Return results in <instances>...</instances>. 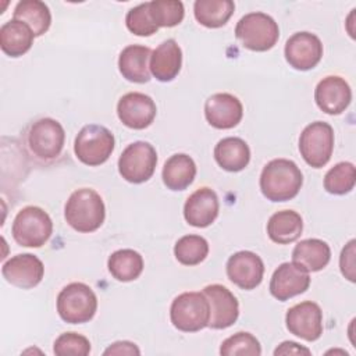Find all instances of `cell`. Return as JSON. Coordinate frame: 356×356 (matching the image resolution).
I'll return each mask as SVG.
<instances>
[{
    "label": "cell",
    "mask_w": 356,
    "mask_h": 356,
    "mask_svg": "<svg viewBox=\"0 0 356 356\" xmlns=\"http://www.w3.org/2000/svg\"><path fill=\"white\" fill-rule=\"evenodd\" d=\"M64 142L65 132L63 125L49 117L32 121L22 134L26 154L40 165L54 163L63 153Z\"/></svg>",
    "instance_id": "1"
},
{
    "label": "cell",
    "mask_w": 356,
    "mask_h": 356,
    "mask_svg": "<svg viewBox=\"0 0 356 356\" xmlns=\"http://www.w3.org/2000/svg\"><path fill=\"white\" fill-rule=\"evenodd\" d=\"M303 184L299 167L286 159L268 161L260 175L261 193L271 202H286L293 199Z\"/></svg>",
    "instance_id": "2"
},
{
    "label": "cell",
    "mask_w": 356,
    "mask_h": 356,
    "mask_svg": "<svg viewBox=\"0 0 356 356\" xmlns=\"http://www.w3.org/2000/svg\"><path fill=\"white\" fill-rule=\"evenodd\" d=\"M64 217L70 227L78 232H93L106 218L102 196L90 188H81L71 193L64 207Z\"/></svg>",
    "instance_id": "3"
},
{
    "label": "cell",
    "mask_w": 356,
    "mask_h": 356,
    "mask_svg": "<svg viewBox=\"0 0 356 356\" xmlns=\"http://www.w3.org/2000/svg\"><path fill=\"white\" fill-rule=\"evenodd\" d=\"M235 36L245 49L267 51L275 46L280 38V28L273 17L256 11L243 15L238 21Z\"/></svg>",
    "instance_id": "4"
},
{
    "label": "cell",
    "mask_w": 356,
    "mask_h": 356,
    "mask_svg": "<svg viewBox=\"0 0 356 356\" xmlns=\"http://www.w3.org/2000/svg\"><path fill=\"white\" fill-rule=\"evenodd\" d=\"M97 310V298L93 289L83 282H71L57 296V312L68 324H83L93 318Z\"/></svg>",
    "instance_id": "5"
},
{
    "label": "cell",
    "mask_w": 356,
    "mask_h": 356,
    "mask_svg": "<svg viewBox=\"0 0 356 356\" xmlns=\"http://www.w3.org/2000/svg\"><path fill=\"white\" fill-rule=\"evenodd\" d=\"M11 232L18 245L25 248H40L51 236L53 221L43 209L38 206H26L17 213Z\"/></svg>",
    "instance_id": "6"
},
{
    "label": "cell",
    "mask_w": 356,
    "mask_h": 356,
    "mask_svg": "<svg viewBox=\"0 0 356 356\" xmlns=\"http://www.w3.org/2000/svg\"><path fill=\"white\" fill-rule=\"evenodd\" d=\"M172 325L184 332H196L209 325L210 309L203 292H184L170 307Z\"/></svg>",
    "instance_id": "7"
},
{
    "label": "cell",
    "mask_w": 356,
    "mask_h": 356,
    "mask_svg": "<svg viewBox=\"0 0 356 356\" xmlns=\"http://www.w3.org/2000/svg\"><path fill=\"white\" fill-rule=\"evenodd\" d=\"M114 135L103 125H85L76 135L74 152L76 159L86 165H100L108 160L114 150Z\"/></svg>",
    "instance_id": "8"
},
{
    "label": "cell",
    "mask_w": 356,
    "mask_h": 356,
    "mask_svg": "<svg viewBox=\"0 0 356 356\" xmlns=\"http://www.w3.org/2000/svg\"><path fill=\"white\" fill-rule=\"evenodd\" d=\"M334 150V129L330 124L314 121L300 134L299 152L303 160L313 168L324 167Z\"/></svg>",
    "instance_id": "9"
},
{
    "label": "cell",
    "mask_w": 356,
    "mask_h": 356,
    "mask_svg": "<svg viewBox=\"0 0 356 356\" xmlns=\"http://www.w3.org/2000/svg\"><path fill=\"white\" fill-rule=\"evenodd\" d=\"M157 164L156 149L143 140L128 145L118 159L120 175L131 184H142L152 178Z\"/></svg>",
    "instance_id": "10"
},
{
    "label": "cell",
    "mask_w": 356,
    "mask_h": 356,
    "mask_svg": "<svg viewBox=\"0 0 356 356\" xmlns=\"http://www.w3.org/2000/svg\"><path fill=\"white\" fill-rule=\"evenodd\" d=\"M285 323L291 334L309 342L317 341L323 334V312L312 300H305L289 307Z\"/></svg>",
    "instance_id": "11"
},
{
    "label": "cell",
    "mask_w": 356,
    "mask_h": 356,
    "mask_svg": "<svg viewBox=\"0 0 356 356\" xmlns=\"http://www.w3.org/2000/svg\"><path fill=\"white\" fill-rule=\"evenodd\" d=\"M285 60L299 71L314 68L323 57V43L314 33L296 32L285 43Z\"/></svg>",
    "instance_id": "12"
},
{
    "label": "cell",
    "mask_w": 356,
    "mask_h": 356,
    "mask_svg": "<svg viewBox=\"0 0 356 356\" xmlns=\"http://www.w3.org/2000/svg\"><path fill=\"white\" fill-rule=\"evenodd\" d=\"M203 293L209 302L210 328L224 330L238 320L239 303L228 288L220 284H211L204 286Z\"/></svg>",
    "instance_id": "13"
},
{
    "label": "cell",
    "mask_w": 356,
    "mask_h": 356,
    "mask_svg": "<svg viewBox=\"0 0 356 356\" xmlns=\"http://www.w3.org/2000/svg\"><path fill=\"white\" fill-rule=\"evenodd\" d=\"M157 107L153 99L140 92H129L124 95L117 104V115L120 121L132 129L147 128L156 117Z\"/></svg>",
    "instance_id": "14"
},
{
    "label": "cell",
    "mask_w": 356,
    "mask_h": 356,
    "mask_svg": "<svg viewBox=\"0 0 356 356\" xmlns=\"http://www.w3.org/2000/svg\"><path fill=\"white\" fill-rule=\"evenodd\" d=\"M227 275L241 289L250 291L260 285L264 275V263L253 252L241 250L227 261Z\"/></svg>",
    "instance_id": "15"
},
{
    "label": "cell",
    "mask_w": 356,
    "mask_h": 356,
    "mask_svg": "<svg viewBox=\"0 0 356 356\" xmlns=\"http://www.w3.org/2000/svg\"><path fill=\"white\" fill-rule=\"evenodd\" d=\"M1 274L7 282L21 289L36 286L44 274L42 260L32 253L13 256L1 267Z\"/></svg>",
    "instance_id": "16"
},
{
    "label": "cell",
    "mask_w": 356,
    "mask_h": 356,
    "mask_svg": "<svg viewBox=\"0 0 356 356\" xmlns=\"http://www.w3.org/2000/svg\"><path fill=\"white\" fill-rule=\"evenodd\" d=\"M309 285L310 275L306 270L293 261L282 263L273 273L270 281V292L275 299L285 302L296 295L306 292Z\"/></svg>",
    "instance_id": "17"
},
{
    "label": "cell",
    "mask_w": 356,
    "mask_h": 356,
    "mask_svg": "<svg viewBox=\"0 0 356 356\" xmlns=\"http://www.w3.org/2000/svg\"><path fill=\"white\" fill-rule=\"evenodd\" d=\"M314 100L321 111L337 115L343 113L350 104L352 90L343 78L338 75H328L317 83Z\"/></svg>",
    "instance_id": "18"
},
{
    "label": "cell",
    "mask_w": 356,
    "mask_h": 356,
    "mask_svg": "<svg viewBox=\"0 0 356 356\" xmlns=\"http://www.w3.org/2000/svg\"><path fill=\"white\" fill-rule=\"evenodd\" d=\"M243 115L241 100L231 93L211 95L204 103V117L217 129H231L236 127Z\"/></svg>",
    "instance_id": "19"
},
{
    "label": "cell",
    "mask_w": 356,
    "mask_h": 356,
    "mask_svg": "<svg viewBox=\"0 0 356 356\" xmlns=\"http://www.w3.org/2000/svg\"><path fill=\"white\" fill-rule=\"evenodd\" d=\"M220 204L216 192L203 186L196 189L185 202L184 217L192 227L204 228L214 222L218 216Z\"/></svg>",
    "instance_id": "20"
},
{
    "label": "cell",
    "mask_w": 356,
    "mask_h": 356,
    "mask_svg": "<svg viewBox=\"0 0 356 356\" xmlns=\"http://www.w3.org/2000/svg\"><path fill=\"white\" fill-rule=\"evenodd\" d=\"M182 51L174 39L160 43L150 56V74L160 82L172 81L181 71Z\"/></svg>",
    "instance_id": "21"
},
{
    "label": "cell",
    "mask_w": 356,
    "mask_h": 356,
    "mask_svg": "<svg viewBox=\"0 0 356 356\" xmlns=\"http://www.w3.org/2000/svg\"><path fill=\"white\" fill-rule=\"evenodd\" d=\"M152 50L142 44H129L120 53L118 70L121 75L135 83H145L150 81L149 58Z\"/></svg>",
    "instance_id": "22"
},
{
    "label": "cell",
    "mask_w": 356,
    "mask_h": 356,
    "mask_svg": "<svg viewBox=\"0 0 356 356\" xmlns=\"http://www.w3.org/2000/svg\"><path fill=\"white\" fill-rule=\"evenodd\" d=\"M214 159L222 170L238 172L248 167L250 161V149L243 139L228 136L216 145Z\"/></svg>",
    "instance_id": "23"
},
{
    "label": "cell",
    "mask_w": 356,
    "mask_h": 356,
    "mask_svg": "<svg viewBox=\"0 0 356 356\" xmlns=\"http://www.w3.org/2000/svg\"><path fill=\"white\" fill-rule=\"evenodd\" d=\"M331 259V249L327 242L309 238L300 241L292 250V261L307 273L323 270Z\"/></svg>",
    "instance_id": "24"
},
{
    "label": "cell",
    "mask_w": 356,
    "mask_h": 356,
    "mask_svg": "<svg viewBox=\"0 0 356 356\" xmlns=\"http://www.w3.org/2000/svg\"><path fill=\"white\" fill-rule=\"evenodd\" d=\"M196 164L193 159L185 153L172 154L163 167L161 178L164 185L171 191H184L195 179Z\"/></svg>",
    "instance_id": "25"
},
{
    "label": "cell",
    "mask_w": 356,
    "mask_h": 356,
    "mask_svg": "<svg viewBox=\"0 0 356 356\" xmlns=\"http://www.w3.org/2000/svg\"><path fill=\"white\" fill-rule=\"evenodd\" d=\"M33 39L32 29L21 21L10 19L0 28V47L10 57L25 54L32 47Z\"/></svg>",
    "instance_id": "26"
},
{
    "label": "cell",
    "mask_w": 356,
    "mask_h": 356,
    "mask_svg": "<svg viewBox=\"0 0 356 356\" xmlns=\"http://www.w3.org/2000/svg\"><path fill=\"white\" fill-rule=\"evenodd\" d=\"M303 220L293 210H281L274 213L267 222L268 238L280 245L292 243L302 235Z\"/></svg>",
    "instance_id": "27"
},
{
    "label": "cell",
    "mask_w": 356,
    "mask_h": 356,
    "mask_svg": "<svg viewBox=\"0 0 356 356\" xmlns=\"http://www.w3.org/2000/svg\"><path fill=\"white\" fill-rule=\"evenodd\" d=\"M13 19L26 24L36 38L49 31L51 14L47 4L40 0H22L15 6Z\"/></svg>",
    "instance_id": "28"
},
{
    "label": "cell",
    "mask_w": 356,
    "mask_h": 356,
    "mask_svg": "<svg viewBox=\"0 0 356 356\" xmlns=\"http://www.w3.org/2000/svg\"><path fill=\"white\" fill-rule=\"evenodd\" d=\"M234 10L235 3L231 0H196L193 4L196 21L206 28L224 26Z\"/></svg>",
    "instance_id": "29"
},
{
    "label": "cell",
    "mask_w": 356,
    "mask_h": 356,
    "mask_svg": "<svg viewBox=\"0 0 356 356\" xmlns=\"http://www.w3.org/2000/svg\"><path fill=\"white\" fill-rule=\"evenodd\" d=\"M110 274L121 282L136 280L143 271L142 256L132 249H120L111 253L107 261Z\"/></svg>",
    "instance_id": "30"
},
{
    "label": "cell",
    "mask_w": 356,
    "mask_h": 356,
    "mask_svg": "<svg viewBox=\"0 0 356 356\" xmlns=\"http://www.w3.org/2000/svg\"><path fill=\"white\" fill-rule=\"evenodd\" d=\"M175 259L184 266L200 264L209 254V243L200 235H185L174 246Z\"/></svg>",
    "instance_id": "31"
},
{
    "label": "cell",
    "mask_w": 356,
    "mask_h": 356,
    "mask_svg": "<svg viewBox=\"0 0 356 356\" xmlns=\"http://www.w3.org/2000/svg\"><path fill=\"white\" fill-rule=\"evenodd\" d=\"M356 170L349 161H342L330 168L324 177V188L332 195H345L355 188Z\"/></svg>",
    "instance_id": "32"
},
{
    "label": "cell",
    "mask_w": 356,
    "mask_h": 356,
    "mask_svg": "<svg viewBox=\"0 0 356 356\" xmlns=\"http://www.w3.org/2000/svg\"><path fill=\"white\" fill-rule=\"evenodd\" d=\"M149 13L153 22L160 28H171L182 22L185 10L179 0H153L149 1Z\"/></svg>",
    "instance_id": "33"
},
{
    "label": "cell",
    "mask_w": 356,
    "mask_h": 356,
    "mask_svg": "<svg viewBox=\"0 0 356 356\" xmlns=\"http://www.w3.org/2000/svg\"><path fill=\"white\" fill-rule=\"evenodd\" d=\"M220 355L222 356H260V342L250 332H236L222 341L220 346Z\"/></svg>",
    "instance_id": "34"
},
{
    "label": "cell",
    "mask_w": 356,
    "mask_h": 356,
    "mask_svg": "<svg viewBox=\"0 0 356 356\" xmlns=\"http://www.w3.org/2000/svg\"><path fill=\"white\" fill-rule=\"evenodd\" d=\"M125 24L129 32L136 36H150L157 32L159 26L153 22L149 13V1L142 3L127 13Z\"/></svg>",
    "instance_id": "35"
},
{
    "label": "cell",
    "mask_w": 356,
    "mask_h": 356,
    "mask_svg": "<svg viewBox=\"0 0 356 356\" xmlns=\"http://www.w3.org/2000/svg\"><path fill=\"white\" fill-rule=\"evenodd\" d=\"M53 352L57 356H86L90 352V342L78 332H64L54 341Z\"/></svg>",
    "instance_id": "36"
},
{
    "label": "cell",
    "mask_w": 356,
    "mask_h": 356,
    "mask_svg": "<svg viewBox=\"0 0 356 356\" xmlns=\"http://www.w3.org/2000/svg\"><path fill=\"white\" fill-rule=\"evenodd\" d=\"M355 243H356L355 239L349 241L348 245L342 249L341 257H339L341 273L350 282H355Z\"/></svg>",
    "instance_id": "37"
},
{
    "label": "cell",
    "mask_w": 356,
    "mask_h": 356,
    "mask_svg": "<svg viewBox=\"0 0 356 356\" xmlns=\"http://www.w3.org/2000/svg\"><path fill=\"white\" fill-rule=\"evenodd\" d=\"M139 348L128 341H118L111 343L106 350L104 355H139Z\"/></svg>",
    "instance_id": "38"
},
{
    "label": "cell",
    "mask_w": 356,
    "mask_h": 356,
    "mask_svg": "<svg viewBox=\"0 0 356 356\" xmlns=\"http://www.w3.org/2000/svg\"><path fill=\"white\" fill-rule=\"evenodd\" d=\"M310 353L312 352L307 348L300 346L299 343H296L293 341H285L274 350L275 356H278V355H310Z\"/></svg>",
    "instance_id": "39"
}]
</instances>
